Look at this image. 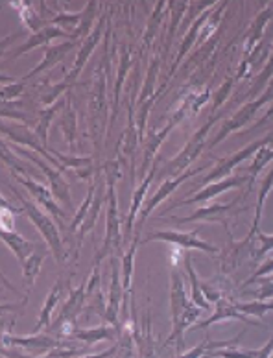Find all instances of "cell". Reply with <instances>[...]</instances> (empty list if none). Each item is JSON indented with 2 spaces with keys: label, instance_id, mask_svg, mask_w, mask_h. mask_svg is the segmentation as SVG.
Segmentation results:
<instances>
[{
  "label": "cell",
  "instance_id": "obj_1",
  "mask_svg": "<svg viewBox=\"0 0 273 358\" xmlns=\"http://www.w3.org/2000/svg\"><path fill=\"white\" fill-rule=\"evenodd\" d=\"M172 320H174V331H172L170 338L166 340L165 345H168L170 342H177V351H183V333L186 329L196 323V320L200 317L201 308H196L192 305V299L189 301L186 297L185 287H183V279H181V273L177 268L172 270Z\"/></svg>",
  "mask_w": 273,
  "mask_h": 358
},
{
  "label": "cell",
  "instance_id": "obj_2",
  "mask_svg": "<svg viewBox=\"0 0 273 358\" xmlns=\"http://www.w3.org/2000/svg\"><path fill=\"white\" fill-rule=\"evenodd\" d=\"M105 178H108V220H105V241L103 248L96 255V264L102 261L103 257L111 253L113 250H119L122 242V231H120V218H119V205H117V194H115V179L120 178L119 163L111 161L105 164Z\"/></svg>",
  "mask_w": 273,
  "mask_h": 358
},
{
  "label": "cell",
  "instance_id": "obj_3",
  "mask_svg": "<svg viewBox=\"0 0 273 358\" xmlns=\"http://www.w3.org/2000/svg\"><path fill=\"white\" fill-rule=\"evenodd\" d=\"M11 190H13V194H17V198L21 200L22 209H24V215H28V218L34 222V225L37 227V231H39L43 236H45L48 250L54 253L56 261L59 262V264H63V262H65V251H63L61 236H59V231H57L56 224H54V222H52L50 218H48V216L45 215V213H43V210L39 209L36 203H31V201L26 200L24 196H22L19 190L17 189H11Z\"/></svg>",
  "mask_w": 273,
  "mask_h": 358
},
{
  "label": "cell",
  "instance_id": "obj_4",
  "mask_svg": "<svg viewBox=\"0 0 273 358\" xmlns=\"http://www.w3.org/2000/svg\"><path fill=\"white\" fill-rule=\"evenodd\" d=\"M13 150L15 152H21V154H24L26 159H30L31 163L36 164V166H39V169L45 172V176H47V179L50 181V187H52V192H54V196L56 198H59V200L63 201V203L71 205V189H68V183L65 181V179L61 178V174L57 172V169H54L48 161H43L41 157H37L31 150H26L22 148V146H13Z\"/></svg>",
  "mask_w": 273,
  "mask_h": 358
},
{
  "label": "cell",
  "instance_id": "obj_5",
  "mask_svg": "<svg viewBox=\"0 0 273 358\" xmlns=\"http://www.w3.org/2000/svg\"><path fill=\"white\" fill-rule=\"evenodd\" d=\"M212 122H214V120H209L205 128H201L200 131H198V134L191 138V143L186 144L185 148L181 150V154L177 155L175 159H172L170 163L166 164L165 166L166 174L168 176L179 174V172H183V170H185L186 166H189V164H191L192 161H194V159L200 155V152L203 150V146H205L207 134H209V129L212 128Z\"/></svg>",
  "mask_w": 273,
  "mask_h": 358
},
{
  "label": "cell",
  "instance_id": "obj_6",
  "mask_svg": "<svg viewBox=\"0 0 273 358\" xmlns=\"http://www.w3.org/2000/svg\"><path fill=\"white\" fill-rule=\"evenodd\" d=\"M201 170H203V169L186 170V172H183V174H179V176H177V178L166 179L165 183L161 185V189L157 190V192H155V194L152 196V198H149L148 203L145 205V209L140 210V218H139V222H137V227H135V236H140V231H142V225H145L146 218H148V216L152 215V213H154L155 207H157V205H159L161 201H165L166 198H168V196H170L172 192H174V190L177 189V187H179L181 183H183V181H185V179H189V178H192V176L200 174Z\"/></svg>",
  "mask_w": 273,
  "mask_h": 358
},
{
  "label": "cell",
  "instance_id": "obj_7",
  "mask_svg": "<svg viewBox=\"0 0 273 358\" xmlns=\"http://www.w3.org/2000/svg\"><path fill=\"white\" fill-rule=\"evenodd\" d=\"M196 235H198V231H192V233H179V231H159V233H152V235L146 238V242L163 241V242H168V244H174V246L186 248V250H201V251H207V253H216L218 248L211 246L209 242L200 241Z\"/></svg>",
  "mask_w": 273,
  "mask_h": 358
},
{
  "label": "cell",
  "instance_id": "obj_8",
  "mask_svg": "<svg viewBox=\"0 0 273 358\" xmlns=\"http://www.w3.org/2000/svg\"><path fill=\"white\" fill-rule=\"evenodd\" d=\"M13 178H15L17 181H19L22 187H24V189H28V192L31 194V198H36L37 203L43 205V209L48 210L50 215L59 216V218H65V216H67V213H63L61 207H59V205L54 201V196H52V192L48 187H45V185L39 183V181H34V179H30L28 176L13 174Z\"/></svg>",
  "mask_w": 273,
  "mask_h": 358
},
{
  "label": "cell",
  "instance_id": "obj_9",
  "mask_svg": "<svg viewBox=\"0 0 273 358\" xmlns=\"http://www.w3.org/2000/svg\"><path fill=\"white\" fill-rule=\"evenodd\" d=\"M102 34H103V21H100L98 24L94 26V30L87 36V39H85V43H83V46H82V50L78 52L76 62H74V69L71 71V74L65 78V83H67V85H71V83H73L74 80L80 76V72H82L83 65L87 63V59L91 57V54H93V50L96 48V45L100 43V39H102Z\"/></svg>",
  "mask_w": 273,
  "mask_h": 358
},
{
  "label": "cell",
  "instance_id": "obj_10",
  "mask_svg": "<svg viewBox=\"0 0 273 358\" xmlns=\"http://www.w3.org/2000/svg\"><path fill=\"white\" fill-rule=\"evenodd\" d=\"M270 141H272V137L263 138V141H258V143L249 144L248 148H244L242 152H238V154H235L231 159H227V161H222V163L218 164V169L212 170L211 176H207L203 183H211V181H218V179L222 181V179L226 178V176L229 174V172H231V169H235V166H237L238 163H242L244 159L249 157V155H251L253 152H257V150L260 148V146H264V144H268Z\"/></svg>",
  "mask_w": 273,
  "mask_h": 358
},
{
  "label": "cell",
  "instance_id": "obj_11",
  "mask_svg": "<svg viewBox=\"0 0 273 358\" xmlns=\"http://www.w3.org/2000/svg\"><path fill=\"white\" fill-rule=\"evenodd\" d=\"M85 297H87V285H82V287H78L74 292H71L68 301L65 303V307H63L61 314H59V317H57V322L54 323L50 329L61 327V325H65V323L74 325V323H76V316L83 308Z\"/></svg>",
  "mask_w": 273,
  "mask_h": 358
},
{
  "label": "cell",
  "instance_id": "obj_12",
  "mask_svg": "<svg viewBox=\"0 0 273 358\" xmlns=\"http://www.w3.org/2000/svg\"><path fill=\"white\" fill-rule=\"evenodd\" d=\"M242 181H244V178H229V179H222V181H218V183H211L209 187H205L203 190H200V192H198L194 198H186V200L174 201L170 209L181 207V205H191V203H198V201L211 200V198H214L216 194H222V192L229 190L231 187H238V185H242ZM168 210H166V213H168Z\"/></svg>",
  "mask_w": 273,
  "mask_h": 358
},
{
  "label": "cell",
  "instance_id": "obj_13",
  "mask_svg": "<svg viewBox=\"0 0 273 358\" xmlns=\"http://www.w3.org/2000/svg\"><path fill=\"white\" fill-rule=\"evenodd\" d=\"M73 48H74V41L63 43V45H57V46H52V45L45 46V59H43L36 69H31L26 76H22L21 80L22 82H28V80H31V78L36 76V74H39L41 71H47V69L57 65L59 62H63V57L67 56L68 52L73 50Z\"/></svg>",
  "mask_w": 273,
  "mask_h": 358
},
{
  "label": "cell",
  "instance_id": "obj_14",
  "mask_svg": "<svg viewBox=\"0 0 273 358\" xmlns=\"http://www.w3.org/2000/svg\"><path fill=\"white\" fill-rule=\"evenodd\" d=\"M4 345L8 343H15V345H21L24 349H34V351H48V349H59L63 345L59 340H54L50 336H43V334H36V336H10L8 333H4L2 338Z\"/></svg>",
  "mask_w": 273,
  "mask_h": 358
},
{
  "label": "cell",
  "instance_id": "obj_15",
  "mask_svg": "<svg viewBox=\"0 0 273 358\" xmlns=\"http://www.w3.org/2000/svg\"><path fill=\"white\" fill-rule=\"evenodd\" d=\"M155 172H157V159H155V163L152 164V169H149L148 176H146V178L142 179V181H140L139 187L135 189V192H133V203H131L129 215H128V218H126V227H124L126 236H131V227H133L135 218H137V215H139L140 205H142V201H145V196H146V192H148V189H149V183L154 181Z\"/></svg>",
  "mask_w": 273,
  "mask_h": 358
},
{
  "label": "cell",
  "instance_id": "obj_16",
  "mask_svg": "<svg viewBox=\"0 0 273 358\" xmlns=\"http://www.w3.org/2000/svg\"><path fill=\"white\" fill-rule=\"evenodd\" d=\"M56 37H71V36H67V31H63L61 28H57V26H45L41 31H37V34H34V36L30 37V41H26L24 45L19 46L17 52L11 54V57L22 56V54L34 50V48H37V46H43V48H45V46L50 45L52 39H56Z\"/></svg>",
  "mask_w": 273,
  "mask_h": 358
},
{
  "label": "cell",
  "instance_id": "obj_17",
  "mask_svg": "<svg viewBox=\"0 0 273 358\" xmlns=\"http://www.w3.org/2000/svg\"><path fill=\"white\" fill-rule=\"evenodd\" d=\"M2 242H4L6 246L10 248L13 251V255L17 257V261L21 262V266L24 264L31 255H34V251H36L37 244L34 242H28L26 238H22L19 233H15L13 229H4L2 231Z\"/></svg>",
  "mask_w": 273,
  "mask_h": 358
},
{
  "label": "cell",
  "instance_id": "obj_18",
  "mask_svg": "<svg viewBox=\"0 0 273 358\" xmlns=\"http://www.w3.org/2000/svg\"><path fill=\"white\" fill-rule=\"evenodd\" d=\"M266 100H268V96L263 98V100H257V102L249 103V106H244V108L240 109V111H238L237 115H235V117L231 118V120H227V122L223 124L222 131H220V134H218L216 137H214V141H212V143H211V146H216L218 143H222L223 138H226L227 135L231 134L233 129L240 128V126H244V124L248 122L249 118H251L253 115H255V111H257V109L260 108V106H263L264 102H266Z\"/></svg>",
  "mask_w": 273,
  "mask_h": 358
},
{
  "label": "cell",
  "instance_id": "obj_19",
  "mask_svg": "<svg viewBox=\"0 0 273 358\" xmlns=\"http://www.w3.org/2000/svg\"><path fill=\"white\" fill-rule=\"evenodd\" d=\"M183 115V113H181ZM181 115H177V117H174L168 122V126H166L161 134H155V131H149V138H146V150H145V161H142V166H140V174L145 176L146 170L149 169V164L155 163V154H157V148L161 146V143L165 141L166 135L170 134L172 128H174L175 124L179 122Z\"/></svg>",
  "mask_w": 273,
  "mask_h": 358
},
{
  "label": "cell",
  "instance_id": "obj_20",
  "mask_svg": "<svg viewBox=\"0 0 273 358\" xmlns=\"http://www.w3.org/2000/svg\"><path fill=\"white\" fill-rule=\"evenodd\" d=\"M111 268H113V277H111V296H109V305L105 308V317L111 325H117L119 322V307L120 297H122V290L124 287L120 285V271L117 270V262L115 259L111 261Z\"/></svg>",
  "mask_w": 273,
  "mask_h": 358
},
{
  "label": "cell",
  "instance_id": "obj_21",
  "mask_svg": "<svg viewBox=\"0 0 273 358\" xmlns=\"http://www.w3.org/2000/svg\"><path fill=\"white\" fill-rule=\"evenodd\" d=\"M235 207V203L229 205H212V207H203V209H198L194 215L186 216V218H175L172 216V220L177 222V224H189V222H198V220H222L226 224L222 216L227 215L229 210Z\"/></svg>",
  "mask_w": 273,
  "mask_h": 358
},
{
  "label": "cell",
  "instance_id": "obj_22",
  "mask_svg": "<svg viewBox=\"0 0 273 358\" xmlns=\"http://www.w3.org/2000/svg\"><path fill=\"white\" fill-rule=\"evenodd\" d=\"M52 154L63 164V169H73L78 178L87 179L93 174V161L89 157H68V155H63L59 152H52Z\"/></svg>",
  "mask_w": 273,
  "mask_h": 358
},
{
  "label": "cell",
  "instance_id": "obj_23",
  "mask_svg": "<svg viewBox=\"0 0 273 358\" xmlns=\"http://www.w3.org/2000/svg\"><path fill=\"white\" fill-rule=\"evenodd\" d=\"M233 317H237V320H242V322L251 323V325H253V322H249L248 317L242 316V314L238 313L237 305H231V303L226 301V299H220V301H218V310H216V314H214V316H212V317H209L207 322L198 323L196 327H198V329L209 327V325H212V323H214V322H222V320H233Z\"/></svg>",
  "mask_w": 273,
  "mask_h": 358
},
{
  "label": "cell",
  "instance_id": "obj_24",
  "mask_svg": "<svg viewBox=\"0 0 273 358\" xmlns=\"http://www.w3.org/2000/svg\"><path fill=\"white\" fill-rule=\"evenodd\" d=\"M45 257H47V250H43L41 246H37L36 251H34V255L22 264L24 281L28 282V285H34V282H36L37 275H39V271H41L43 262H45Z\"/></svg>",
  "mask_w": 273,
  "mask_h": 358
},
{
  "label": "cell",
  "instance_id": "obj_25",
  "mask_svg": "<svg viewBox=\"0 0 273 358\" xmlns=\"http://www.w3.org/2000/svg\"><path fill=\"white\" fill-rule=\"evenodd\" d=\"M140 244V236H135L133 244L129 246V250L126 251V255L122 257V287L128 292L131 287V277H133V266H135V253H137V248Z\"/></svg>",
  "mask_w": 273,
  "mask_h": 358
},
{
  "label": "cell",
  "instance_id": "obj_26",
  "mask_svg": "<svg viewBox=\"0 0 273 358\" xmlns=\"http://www.w3.org/2000/svg\"><path fill=\"white\" fill-rule=\"evenodd\" d=\"M185 271L189 273V277H191V285H192V301L196 303L198 308H209V303H207V297H203V294H201V285L200 281H198V275L196 271H194V266H192V261L191 257H185Z\"/></svg>",
  "mask_w": 273,
  "mask_h": 358
},
{
  "label": "cell",
  "instance_id": "obj_27",
  "mask_svg": "<svg viewBox=\"0 0 273 358\" xmlns=\"http://www.w3.org/2000/svg\"><path fill=\"white\" fill-rule=\"evenodd\" d=\"M100 209H102V196H94V201L91 205V209H89L87 216H85V220H83L82 227H80V235H78V246H82L83 236L87 235L89 231H93L94 224L98 220L100 216Z\"/></svg>",
  "mask_w": 273,
  "mask_h": 358
},
{
  "label": "cell",
  "instance_id": "obj_28",
  "mask_svg": "<svg viewBox=\"0 0 273 358\" xmlns=\"http://www.w3.org/2000/svg\"><path fill=\"white\" fill-rule=\"evenodd\" d=\"M61 292H63V282H56L50 294H48L47 305H45V308L41 310V317H39V322H37L36 331H39L43 325H48V323H50V314L52 310H54V307L57 305V299H59V296H61Z\"/></svg>",
  "mask_w": 273,
  "mask_h": 358
},
{
  "label": "cell",
  "instance_id": "obj_29",
  "mask_svg": "<svg viewBox=\"0 0 273 358\" xmlns=\"http://www.w3.org/2000/svg\"><path fill=\"white\" fill-rule=\"evenodd\" d=\"M74 338L87 342L89 345H93V343L100 342V340H109V338H113V331L109 327H96L89 329V331H80V329H76Z\"/></svg>",
  "mask_w": 273,
  "mask_h": 358
},
{
  "label": "cell",
  "instance_id": "obj_30",
  "mask_svg": "<svg viewBox=\"0 0 273 358\" xmlns=\"http://www.w3.org/2000/svg\"><path fill=\"white\" fill-rule=\"evenodd\" d=\"M13 6H15L17 10H19V13H21L22 22H24V24L28 26V28H30L34 34H37V31H41L43 28H45V22L41 21V17L37 15L36 11L31 10L30 6H24V8H21V2H15Z\"/></svg>",
  "mask_w": 273,
  "mask_h": 358
},
{
  "label": "cell",
  "instance_id": "obj_31",
  "mask_svg": "<svg viewBox=\"0 0 273 358\" xmlns=\"http://www.w3.org/2000/svg\"><path fill=\"white\" fill-rule=\"evenodd\" d=\"M94 196H96V183L91 185V189H89L87 198H85V200H83V203L80 205V209H78L76 216H74L73 224H71V231H73V233H76V231L80 229V227H82L83 220H85V216H87L89 209H91V205H93Z\"/></svg>",
  "mask_w": 273,
  "mask_h": 358
},
{
  "label": "cell",
  "instance_id": "obj_32",
  "mask_svg": "<svg viewBox=\"0 0 273 358\" xmlns=\"http://www.w3.org/2000/svg\"><path fill=\"white\" fill-rule=\"evenodd\" d=\"M238 340H240V336L235 338V340H229V342H214L211 343L209 340H205L203 343H200V345H196V348L192 349V351H189L186 355H181V357L177 358H200L201 355L207 353L209 349H220V348H235L238 343Z\"/></svg>",
  "mask_w": 273,
  "mask_h": 358
},
{
  "label": "cell",
  "instance_id": "obj_33",
  "mask_svg": "<svg viewBox=\"0 0 273 358\" xmlns=\"http://www.w3.org/2000/svg\"><path fill=\"white\" fill-rule=\"evenodd\" d=\"M207 17H209V13H203L201 17H198V21L194 22V26H192V30L185 36L183 43H181V48H179V54H177V59H175V63H174V69H175V65H177V63H179L181 59L186 56V52L191 50V45L194 43V39H196V34L200 31L201 24H203V22H207Z\"/></svg>",
  "mask_w": 273,
  "mask_h": 358
},
{
  "label": "cell",
  "instance_id": "obj_34",
  "mask_svg": "<svg viewBox=\"0 0 273 358\" xmlns=\"http://www.w3.org/2000/svg\"><path fill=\"white\" fill-rule=\"evenodd\" d=\"M57 111V103H54L52 108L43 109L41 111V120H39V126H37V137L41 138V143L47 146V135H48V128H50V122L54 115ZM48 148V146H47Z\"/></svg>",
  "mask_w": 273,
  "mask_h": 358
},
{
  "label": "cell",
  "instance_id": "obj_35",
  "mask_svg": "<svg viewBox=\"0 0 273 358\" xmlns=\"http://www.w3.org/2000/svg\"><path fill=\"white\" fill-rule=\"evenodd\" d=\"M157 71H159V59L157 57H154L152 59V67H149V72H148V80H146V85L145 89H142V94H140L139 102L140 106L146 102V100H149V98H154V85H155V78H157Z\"/></svg>",
  "mask_w": 273,
  "mask_h": 358
},
{
  "label": "cell",
  "instance_id": "obj_36",
  "mask_svg": "<svg viewBox=\"0 0 273 358\" xmlns=\"http://www.w3.org/2000/svg\"><path fill=\"white\" fill-rule=\"evenodd\" d=\"M273 187V169L272 172L268 174V178H266V181H264L263 189H260V192H258V200H257V216H255V225H253V233L258 229V222H260V215H263V203L264 200H266V196H268L270 189ZM251 233V235H253Z\"/></svg>",
  "mask_w": 273,
  "mask_h": 358
},
{
  "label": "cell",
  "instance_id": "obj_37",
  "mask_svg": "<svg viewBox=\"0 0 273 358\" xmlns=\"http://www.w3.org/2000/svg\"><path fill=\"white\" fill-rule=\"evenodd\" d=\"M238 310H244V313L251 314V316L263 317L264 313L273 310V303H263V301H253V303H242V305H237Z\"/></svg>",
  "mask_w": 273,
  "mask_h": 358
},
{
  "label": "cell",
  "instance_id": "obj_38",
  "mask_svg": "<svg viewBox=\"0 0 273 358\" xmlns=\"http://www.w3.org/2000/svg\"><path fill=\"white\" fill-rule=\"evenodd\" d=\"M87 15V10H83L82 13H76V15H56L54 17V24H59V26H67V28H78L80 22H82L83 17Z\"/></svg>",
  "mask_w": 273,
  "mask_h": 358
},
{
  "label": "cell",
  "instance_id": "obj_39",
  "mask_svg": "<svg viewBox=\"0 0 273 358\" xmlns=\"http://www.w3.org/2000/svg\"><path fill=\"white\" fill-rule=\"evenodd\" d=\"M163 6H165V2H157V8H155L154 15H152V21H149L148 30H146V37H145L146 45H152L155 34H157V26H159V21H157V17H159V13H161V11H163Z\"/></svg>",
  "mask_w": 273,
  "mask_h": 358
},
{
  "label": "cell",
  "instance_id": "obj_40",
  "mask_svg": "<svg viewBox=\"0 0 273 358\" xmlns=\"http://www.w3.org/2000/svg\"><path fill=\"white\" fill-rule=\"evenodd\" d=\"M129 65V54L128 50H122V57H120V74H119V83H117V87H115V98H117V103H119V96H120V87H122V82H124L126 72H128Z\"/></svg>",
  "mask_w": 273,
  "mask_h": 358
},
{
  "label": "cell",
  "instance_id": "obj_41",
  "mask_svg": "<svg viewBox=\"0 0 273 358\" xmlns=\"http://www.w3.org/2000/svg\"><path fill=\"white\" fill-rule=\"evenodd\" d=\"M272 157H273V152H270V150H266V152H264V150L263 152H258L257 159H255V163H253V166H251V179L257 178V174L260 172V169H263L264 164L268 163Z\"/></svg>",
  "mask_w": 273,
  "mask_h": 358
},
{
  "label": "cell",
  "instance_id": "obj_42",
  "mask_svg": "<svg viewBox=\"0 0 273 358\" xmlns=\"http://www.w3.org/2000/svg\"><path fill=\"white\" fill-rule=\"evenodd\" d=\"M26 89V83H13V85H6L2 87V100H8V98H17Z\"/></svg>",
  "mask_w": 273,
  "mask_h": 358
},
{
  "label": "cell",
  "instance_id": "obj_43",
  "mask_svg": "<svg viewBox=\"0 0 273 358\" xmlns=\"http://www.w3.org/2000/svg\"><path fill=\"white\" fill-rule=\"evenodd\" d=\"M258 236H260V242H263V246H260V250L255 253V257H257V259H263V257L266 255L270 250H273V235L268 236V235H264V233H260Z\"/></svg>",
  "mask_w": 273,
  "mask_h": 358
},
{
  "label": "cell",
  "instance_id": "obj_44",
  "mask_svg": "<svg viewBox=\"0 0 273 358\" xmlns=\"http://www.w3.org/2000/svg\"><path fill=\"white\" fill-rule=\"evenodd\" d=\"M270 271H273V261H270L268 264H263V266L258 268V271L255 273V275L251 277V281H257L258 277H263V275H268Z\"/></svg>",
  "mask_w": 273,
  "mask_h": 358
},
{
  "label": "cell",
  "instance_id": "obj_45",
  "mask_svg": "<svg viewBox=\"0 0 273 358\" xmlns=\"http://www.w3.org/2000/svg\"><path fill=\"white\" fill-rule=\"evenodd\" d=\"M115 353H117V348L109 349V351H105L103 355H96V357H85V358H109L111 355H115Z\"/></svg>",
  "mask_w": 273,
  "mask_h": 358
},
{
  "label": "cell",
  "instance_id": "obj_46",
  "mask_svg": "<svg viewBox=\"0 0 273 358\" xmlns=\"http://www.w3.org/2000/svg\"><path fill=\"white\" fill-rule=\"evenodd\" d=\"M270 279H272V281H273V275H272V277H270Z\"/></svg>",
  "mask_w": 273,
  "mask_h": 358
}]
</instances>
